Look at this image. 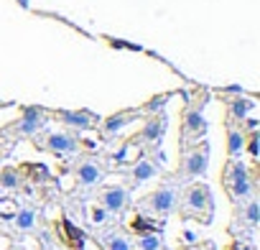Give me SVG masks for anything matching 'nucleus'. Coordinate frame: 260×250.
Segmentation results:
<instances>
[{
  "label": "nucleus",
  "mask_w": 260,
  "mask_h": 250,
  "mask_svg": "<svg viewBox=\"0 0 260 250\" xmlns=\"http://www.w3.org/2000/svg\"><path fill=\"white\" fill-rule=\"evenodd\" d=\"M214 214V199L207 184L191 181L181 192V217L184 220H197L202 225H209Z\"/></svg>",
  "instance_id": "1"
},
{
  "label": "nucleus",
  "mask_w": 260,
  "mask_h": 250,
  "mask_svg": "<svg viewBox=\"0 0 260 250\" xmlns=\"http://www.w3.org/2000/svg\"><path fill=\"white\" fill-rule=\"evenodd\" d=\"M252 186L255 184H252V176H250L247 166L240 159H230L227 171H224V189H227L230 199L237 202V204L250 199L252 197Z\"/></svg>",
  "instance_id": "2"
},
{
  "label": "nucleus",
  "mask_w": 260,
  "mask_h": 250,
  "mask_svg": "<svg viewBox=\"0 0 260 250\" xmlns=\"http://www.w3.org/2000/svg\"><path fill=\"white\" fill-rule=\"evenodd\" d=\"M49 122V112L44 107H26L21 112V117L11 125H6V136L11 138H36Z\"/></svg>",
  "instance_id": "3"
},
{
  "label": "nucleus",
  "mask_w": 260,
  "mask_h": 250,
  "mask_svg": "<svg viewBox=\"0 0 260 250\" xmlns=\"http://www.w3.org/2000/svg\"><path fill=\"white\" fill-rule=\"evenodd\" d=\"M176 204H179V189H176L174 184H164V186L153 189V192L141 202L143 212H148V214H153V217H166V214H171V212L176 209Z\"/></svg>",
  "instance_id": "4"
},
{
  "label": "nucleus",
  "mask_w": 260,
  "mask_h": 250,
  "mask_svg": "<svg viewBox=\"0 0 260 250\" xmlns=\"http://www.w3.org/2000/svg\"><path fill=\"white\" fill-rule=\"evenodd\" d=\"M207 169H209V146L202 141H197L194 146H189L186 148V153H184V161H181V176L184 179H199V176H204L207 174Z\"/></svg>",
  "instance_id": "5"
},
{
  "label": "nucleus",
  "mask_w": 260,
  "mask_h": 250,
  "mask_svg": "<svg viewBox=\"0 0 260 250\" xmlns=\"http://www.w3.org/2000/svg\"><path fill=\"white\" fill-rule=\"evenodd\" d=\"M56 120H61L67 128H77V131H92L94 125H100V115H94L92 110H56L54 112Z\"/></svg>",
  "instance_id": "6"
},
{
  "label": "nucleus",
  "mask_w": 260,
  "mask_h": 250,
  "mask_svg": "<svg viewBox=\"0 0 260 250\" xmlns=\"http://www.w3.org/2000/svg\"><path fill=\"white\" fill-rule=\"evenodd\" d=\"M202 110H204L202 105H189L184 110V122H181L184 141H199L207 133V120H204Z\"/></svg>",
  "instance_id": "7"
},
{
  "label": "nucleus",
  "mask_w": 260,
  "mask_h": 250,
  "mask_svg": "<svg viewBox=\"0 0 260 250\" xmlns=\"http://www.w3.org/2000/svg\"><path fill=\"white\" fill-rule=\"evenodd\" d=\"M166 125H169L166 115H164V112H153V115L146 120V125L141 128V133H138L136 141H141V143H151V146H158V143L164 141V136H166Z\"/></svg>",
  "instance_id": "8"
},
{
  "label": "nucleus",
  "mask_w": 260,
  "mask_h": 250,
  "mask_svg": "<svg viewBox=\"0 0 260 250\" xmlns=\"http://www.w3.org/2000/svg\"><path fill=\"white\" fill-rule=\"evenodd\" d=\"M105 174H107L105 166L100 161H94V159H84V161H79L74 166V176H77V181L82 186H97L105 179Z\"/></svg>",
  "instance_id": "9"
},
{
  "label": "nucleus",
  "mask_w": 260,
  "mask_h": 250,
  "mask_svg": "<svg viewBox=\"0 0 260 250\" xmlns=\"http://www.w3.org/2000/svg\"><path fill=\"white\" fill-rule=\"evenodd\" d=\"M100 207H105L107 214H120V212L127 207V189L120 186V184L105 186V189L100 192Z\"/></svg>",
  "instance_id": "10"
},
{
  "label": "nucleus",
  "mask_w": 260,
  "mask_h": 250,
  "mask_svg": "<svg viewBox=\"0 0 260 250\" xmlns=\"http://www.w3.org/2000/svg\"><path fill=\"white\" fill-rule=\"evenodd\" d=\"M44 148L51 151L54 156H72L79 151V141L72 136V133H49L46 141H44Z\"/></svg>",
  "instance_id": "11"
},
{
  "label": "nucleus",
  "mask_w": 260,
  "mask_h": 250,
  "mask_svg": "<svg viewBox=\"0 0 260 250\" xmlns=\"http://www.w3.org/2000/svg\"><path fill=\"white\" fill-rule=\"evenodd\" d=\"M136 117H138V110H122V112L110 115L107 120H102V136H105V138H115V136L122 133Z\"/></svg>",
  "instance_id": "12"
},
{
  "label": "nucleus",
  "mask_w": 260,
  "mask_h": 250,
  "mask_svg": "<svg viewBox=\"0 0 260 250\" xmlns=\"http://www.w3.org/2000/svg\"><path fill=\"white\" fill-rule=\"evenodd\" d=\"M158 166H156V161H151V159H141V161H136V166H133V181L136 184H143V181H151V179H156L158 176Z\"/></svg>",
  "instance_id": "13"
},
{
  "label": "nucleus",
  "mask_w": 260,
  "mask_h": 250,
  "mask_svg": "<svg viewBox=\"0 0 260 250\" xmlns=\"http://www.w3.org/2000/svg\"><path fill=\"white\" fill-rule=\"evenodd\" d=\"M245 151V136L240 128H235V125H230L227 128V153L230 159H240Z\"/></svg>",
  "instance_id": "14"
},
{
  "label": "nucleus",
  "mask_w": 260,
  "mask_h": 250,
  "mask_svg": "<svg viewBox=\"0 0 260 250\" xmlns=\"http://www.w3.org/2000/svg\"><path fill=\"white\" fill-rule=\"evenodd\" d=\"M227 105H230V115H232L235 120H240V122L255 110V102H252V100H245V97H232Z\"/></svg>",
  "instance_id": "15"
},
{
  "label": "nucleus",
  "mask_w": 260,
  "mask_h": 250,
  "mask_svg": "<svg viewBox=\"0 0 260 250\" xmlns=\"http://www.w3.org/2000/svg\"><path fill=\"white\" fill-rule=\"evenodd\" d=\"M164 247V237L161 232H146V235H138V250H161Z\"/></svg>",
  "instance_id": "16"
},
{
  "label": "nucleus",
  "mask_w": 260,
  "mask_h": 250,
  "mask_svg": "<svg viewBox=\"0 0 260 250\" xmlns=\"http://www.w3.org/2000/svg\"><path fill=\"white\" fill-rule=\"evenodd\" d=\"M105 250H133V245H130V240L120 232H110L105 240H102Z\"/></svg>",
  "instance_id": "17"
},
{
  "label": "nucleus",
  "mask_w": 260,
  "mask_h": 250,
  "mask_svg": "<svg viewBox=\"0 0 260 250\" xmlns=\"http://www.w3.org/2000/svg\"><path fill=\"white\" fill-rule=\"evenodd\" d=\"M0 186H3V189H16V186H21V171L13 169V166H6L3 171H0Z\"/></svg>",
  "instance_id": "18"
},
{
  "label": "nucleus",
  "mask_w": 260,
  "mask_h": 250,
  "mask_svg": "<svg viewBox=\"0 0 260 250\" xmlns=\"http://www.w3.org/2000/svg\"><path fill=\"white\" fill-rule=\"evenodd\" d=\"M34 225H36V212H34L31 207L18 209V214H16V227L23 230V232H28V230H34Z\"/></svg>",
  "instance_id": "19"
},
{
  "label": "nucleus",
  "mask_w": 260,
  "mask_h": 250,
  "mask_svg": "<svg viewBox=\"0 0 260 250\" xmlns=\"http://www.w3.org/2000/svg\"><path fill=\"white\" fill-rule=\"evenodd\" d=\"M257 220H260V204H257V199L250 197V202L245 204V222H247V227H255Z\"/></svg>",
  "instance_id": "20"
},
{
  "label": "nucleus",
  "mask_w": 260,
  "mask_h": 250,
  "mask_svg": "<svg viewBox=\"0 0 260 250\" xmlns=\"http://www.w3.org/2000/svg\"><path fill=\"white\" fill-rule=\"evenodd\" d=\"M169 100H171V95H161V97L151 100V102L146 105V110H148V112H158V110H161V107H164V105H166Z\"/></svg>",
  "instance_id": "21"
},
{
  "label": "nucleus",
  "mask_w": 260,
  "mask_h": 250,
  "mask_svg": "<svg viewBox=\"0 0 260 250\" xmlns=\"http://www.w3.org/2000/svg\"><path fill=\"white\" fill-rule=\"evenodd\" d=\"M89 217H92V222H94V225H102V222L107 220V209H105V207H92Z\"/></svg>",
  "instance_id": "22"
},
{
  "label": "nucleus",
  "mask_w": 260,
  "mask_h": 250,
  "mask_svg": "<svg viewBox=\"0 0 260 250\" xmlns=\"http://www.w3.org/2000/svg\"><path fill=\"white\" fill-rule=\"evenodd\" d=\"M245 148H247L252 156H257V131H252V133H250V141L245 143Z\"/></svg>",
  "instance_id": "23"
},
{
  "label": "nucleus",
  "mask_w": 260,
  "mask_h": 250,
  "mask_svg": "<svg viewBox=\"0 0 260 250\" xmlns=\"http://www.w3.org/2000/svg\"><path fill=\"white\" fill-rule=\"evenodd\" d=\"M28 169H34V171H31V176H34V179H41V181H44V179H49L46 166H41V164H39V166H28Z\"/></svg>",
  "instance_id": "24"
},
{
  "label": "nucleus",
  "mask_w": 260,
  "mask_h": 250,
  "mask_svg": "<svg viewBox=\"0 0 260 250\" xmlns=\"http://www.w3.org/2000/svg\"><path fill=\"white\" fill-rule=\"evenodd\" d=\"M235 250H252V247H247V245H235Z\"/></svg>",
  "instance_id": "25"
},
{
  "label": "nucleus",
  "mask_w": 260,
  "mask_h": 250,
  "mask_svg": "<svg viewBox=\"0 0 260 250\" xmlns=\"http://www.w3.org/2000/svg\"><path fill=\"white\" fill-rule=\"evenodd\" d=\"M18 3H21L23 8H28V0H18Z\"/></svg>",
  "instance_id": "26"
}]
</instances>
